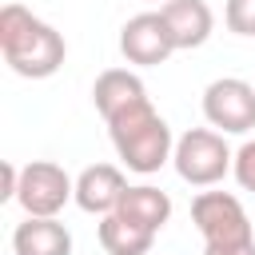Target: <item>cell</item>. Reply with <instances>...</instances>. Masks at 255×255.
I'll return each mask as SVG.
<instances>
[{
	"mask_svg": "<svg viewBox=\"0 0 255 255\" xmlns=\"http://www.w3.org/2000/svg\"><path fill=\"white\" fill-rule=\"evenodd\" d=\"M191 223L203 235V247L211 251H227V247H247L255 243L251 219L243 211V203L231 191H199L191 199Z\"/></svg>",
	"mask_w": 255,
	"mask_h": 255,
	"instance_id": "3957f363",
	"label": "cell"
},
{
	"mask_svg": "<svg viewBox=\"0 0 255 255\" xmlns=\"http://www.w3.org/2000/svg\"><path fill=\"white\" fill-rule=\"evenodd\" d=\"M108 135H112V147L116 155L124 159L128 171H139V175H151L159 171L171 155H175V139H171V128L167 120L151 108V100L120 112L116 120H108Z\"/></svg>",
	"mask_w": 255,
	"mask_h": 255,
	"instance_id": "7a4b0ae2",
	"label": "cell"
},
{
	"mask_svg": "<svg viewBox=\"0 0 255 255\" xmlns=\"http://www.w3.org/2000/svg\"><path fill=\"white\" fill-rule=\"evenodd\" d=\"M120 52H124L128 64H139V68L163 64L175 52V40H171V28H167L163 12H139V16H131L120 28Z\"/></svg>",
	"mask_w": 255,
	"mask_h": 255,
	"instance_id": "52a82bcc",
	"label": "cell"
},
{
	"mask_svg": "<svg viewBox=\"0 0 255 255\" xmlns=\"http://www.w3.org/2000/svg\"><path fill=\"white\" fill-rule=\"evenodd\" d=\"M231 171H235L239 187L255 195V139H247V143L235 151V167H231Z\"/></svg>",
	"mask_w": 255,
	"mask_h": 255,
	"instance_id": "9a60e30c",
	"label": "cell"
},
{
	"mask_svg": "<svg viewBox=\"0 0 255 255\" xmlns=\"http://www.w3.org/2000/svg\"><path fill=\"white\" fill-rule=\"evenodd\" d=\"M203 255H255V243H247V247H227V251H211V247H203Z\"/></svg>",
	"mask_w": 255,
	"mask_h": 255,
	"instance_id": "2e32d148",
	"label": "cell"
},
{
	"mask_svg": "<svg viewBox=\"0 0 255 255\" xmlns=\"http://www.w3.org/2000/svg\"><path fill=\"white\" fill-rule=\"evenodd\" d=\"M203 116L211 128L243 135L255 128V84L239 80V76H223L211 80L203 88Z\"/></svg>",
	"mask_w": 255,
	"mask_h": 255,
	"instance_id": "8992f818",
	"label": "cell"
},
{
	"mask_svg": "<svg viewBox=\"0 0 255 255\" xmlns=\"http://www.w3.org/2000/svg\"><path fill=\"white\" fill-rule=\"evenodd\" d=\"M76 199V179L52 163V159H32L20 167V191H16V203L36 215V219H56L64 211V203Z\"/></svg>",
	"mask_w": 255,
	"mask_h": 255,
	"instance_id": "5b68a950",
	"label": "cell"
},
{
	"mask_svg": "<svg viewBox=\"0 0 255 255\" xmlns=\"http://www.w3.org/2000/svg\"><path fill=\"white\" fill-rule=\"evenodd\" d=\"M16 255H72V231L60 219H36L28 215L12 231Z\"/></svg>",
	"mask_w": 255,
	"mask_h": 255,
	"instance_id": "7c38bea8",
	"label": "cell"
},
{
	"mask_svg": "<svg viewBox=\"0 0 255 255\" xmlns=\"http://www.w3.org/2000/svg\"><path fill=\"white\" fill-rule=\"evenodd\" d=\"M223 16L235 36H255V0H227Z\"/></svg>",
	"mask_w": 255,
	"mask_h": 255,
	"instance_id": "5bb4252c",
	"label": "cell"
},
{
	"mask_svg": "<svg viewBox=\"0 0 255 255\" xmlns=\"http://www.w3.org/2000/svg\"><path fill=\"white\" fill-rule=\"evenodd\" d=\"M0 52H4V60L16 76L48 80V76L60 72L68 44L52 24L32 16L24 4H4L0 8Z\"/></svg>",
	"mask_w": 255,
	"mask_h": 255,
	"instance_id": "6da1fadb",
	"label": "cell"
},
{
	"mask_svg": "<svg viewBox=\"0 0 255 255\" xmlns=\"http://www.w3.org/2000/svg\"><path fill=\"white\" fill-rule=\"evenodd\" d=\"M159 12H163V20H167V28H171L175 52H187V48L207 44V36H211V28H215V16H211L207 0H167Z\"/></svg>",
	"mask_w": 255,
	"mask_h": 255,
	"instance_id": "30bf717a",
	"label": "cell"
},
{
	"mask_svg": "<svg viewBox=\"0 0 255 255\" xmlns=\"http://www.w3.org/2000/svg\"><path fill=\"white\" fill-rule=\"evenodd\" d=\"M151 4H159V8H163V4H167V0H151Z\"/></svg>",
	"mask_w": 255,
	"mask_h": 255,
	"instance_id": "e0dca14e",
	"label": "cell"
},
{
	"mask_svg": "<svg viewBox=\"0 0 255 255\" xmlns=\"http://www.w3.org/2000/svg\"><path fill=\"white\" fill-rule=\"evenodd\" d=\"M175 171L183 183L191 187H211L219 183L231 167H235V151L227 147L223 131H211V128H191L175 139V155H171Z\"/></svg>",
	"mask_w": 255,
	"mask_h": 255,
	"instance_id": "277c9868",
	"label": "cell"
},
{
	"mask_svg": "<svg viewBox=\"0 0 255 255\" xmlns=\"http://www.w3.org/2000/svg\"><path fill=\"white\" fill-rule=\"evenodd\" d=\"M143 100H147V88H143V80H139L135 72H128V68H108V72H100L96 84H92V104H96V112L104 116V124L116 120L120 112L143 104Z\"/></svg>",
	"mask_w": 255,
	"mask_h": 255,
	"instance_id": "9c48e42d",
	"label": "cell"
},
{
	"mask_svg": "<svg viewBox=\"0 0 255 255\" xmlns=\"http://www.w3.org/2000/svg\"><path fill=\"white\" fill-rule=\"evenodd\" d=\"M128 191V179L116 163H92L76 175V207L88 215H112Z\"/></svg>",
	"mask_w": 255,
	"mask_h": 255,
	"instance_id": "ba28073f",
	"label": "cell"
},
{
	"mask_svg": "<svg viewBox=\"0 0 255 255\" xmlns=\"http://www.w3.org/2000/svg\"><path fill=\"white\" fill-rule=\"evenodd\" d=\"M151 243H155L151 231H143V227L120 219L116 211L100 219V247H104L108 255H147Z\"/></svg>",
	"mask_w": 255,
	"mask_h": 255,
	"instance_id": "4fadbf2b",
	"label": "cell"
},
{
	"mask_svg": "<svg viewBox=\"0 0 255 255\" xmlns=\"http://www.w3.org/2000/svg\"><path fill=\"white\" fill-rule=\"evenodd\" d=\"M116 215L128 219V223H135V227H143V231H151V235H159L163 223L171 219V199H167V191H159L151 183H139V187L124 191Z\"/></svg>",
	"mask_w": 255,
	"mask_h": 255,
	"instance_id": "8fae6325",
	"label": "cell"
}]
</instances>
